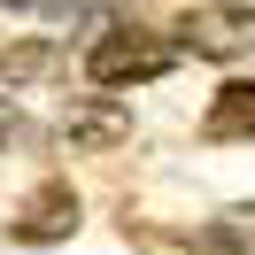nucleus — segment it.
Here are the masks:
<instances>
[{"label":"nucleus","mask_w":255,"mask_h":255,"mask_svg":"<svg viewBox=\"0 0 255 255\" xmlns=\"http://www.w3.org/2000/svg\"><path fill=\"white\" fill-rule=\"evenodd\" d=\"M201 139L232 147V139H255V78H224L201 109Z\"/></svg>","instance_id":"nucleus-5"},{"label":"nucleus","mask_w":255,"mask_h":255,"mask_svg":"<svg viewBox=\"0 0 255 255\" xmlns=\"http://www.w3.org/2000/svg\"><path fill=\"white\" fill-rule=\"evenodd\" d=\"M62 139L78 147V155H109V147L131 139V109H124L116 93H85V101L62 109Z\"/></svg>","instance_id":"nucleus-4"},{"label":"nucleus","mask_w":255,"mask_h":255,"mask_svg":"<svg viewBox=\"0 0 255 255\" xmlns=\"http://www.w3.org/2000/svg\"><path fill=\"white\" fill-rule=\"evenodd\" d=\"M8 131H16V101L0 93V139H8Z\"/></svg>","instance_id":"nucleus-7"},{"label":"nucleus","mask_w":255,"mask_h":255,"mask_svg":"<svg viewBox=\"0 0 255 255\" xmlns=\"http://www.w3.org/2000/svg\"><path fill=\"white\" fill-rule=\"evenodd\" d=\"M62 70V47L54 39H8L0 47V85H47Z\"/></svg>","instance_id":"nucleus-6"},{"label":"nucleus","mask_w":255,"mask_h":255,"mask_svg":"<svg viewBox=\"0 0 255 255\" xmlns=\"http://www.w3.org/2000/svg\"><path fill=\"white\" fill-rule=\"evenodd\" d=\"M78 232V193H70V178H39L31 193H23V209L8 217V240L16 248H54V240Z\"/></svg>","instance_id":"nucleus-3"},{"label":"nucleus","mask_w":255,"mask_h":255,"mask_svg":"<svg viewBox=\"0 0 255 255\" xmlns=\"http://www.w3.org/2000/svg\"><path fill=\"white\" fill-rule=\"evenodd\" d=\"M178 47L201 54V62H240L255 54V8H232V0H209L178 23Z\"/></svg>","instance_id":"nucleus-2"},{"label":"nucleus","mask_w":255,"mask_h":255,"mask_svg":"<svg viewBox=\"0 0 255 255\" xmlns=\"http://www.w3.org/2000/svg\"><path fill=\"white\" fill-rule=\"evenodd\" d=\"M170 62H178V39L139 31V23H116V31H101V39H93L85 78H93L101 93H124V85H155Z\"/></svg>","instance_id":"nucleus-1"},{"label":"nucleus","mask_w":255,"mask_h":255,"mask_svg":"<svg viewBox=\"0 0 255 255\" xmlns=\"http://www.w3.org/2000/svg\"><path fill=\"white\" fill-rule=\"evenodd\" d=\"M8 8H31V0H8Z\"/></svg>","instance_id":"nucleus-8"}]
</instances>
